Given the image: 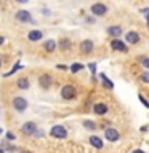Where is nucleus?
<instances>
[{"mask_svg":"<svg viewBox=\"0 0 149 153\" xmlns=\"http://www.w3.org/2000/svg\"><path fill=\"white\" fill-rule=\"evenodd\" d=\"M50 134L53 137H56V139H66L67 137V131H66L64 126H53Z\"/></svg>","mask_w":149,"mask_h":153,"instance_id":"f03ea898","label":"nucleus"},{"mask_svg":"<svg viewBox=\"0 0 149 153\" xmlns=\"http://www.w3.org/2000/svg\"><path fill=\"white\" fill-rule=\"evenodd\" d=\"M104 137L108 139V140H111V142L119 140V132H117V129H114V128H108V129L104 131Z\"/></svg>","mask_w":149,"mask_h":153,"instance_id":"0eeeda50","label":"nucleus"},{"mask_svg":"<svg viewBox=\"0 0 149 153\" xmlns=\"http://www.w3.org/2000/svg\"><path fill=\"white\" fill-rule=\"evenodd\" d=\"M88 69L91 70V74H93V76H95V74H96V64H95V62H90V64H88Z\"/></svg>","mask_w":149,"mask_h":153,"instance_id":"b1692460","label":"nucleus"},{"mask_svg":"<svg viewBox=\"0 0 149 153\" xmlns=\"http://www.w3.org/2000/svg\"><path fill=\"white\" fill-rule=\"evenodd\" d=\"M0 153H5V152H3V150H2V148H0Z\"/></svg>","mask_w":149,"mask_h":153,"instance_id":"7c9ffc66","label":"nucleus"},{"mask_svg":"<svg viewBox=\"0 0 149 153\" xmlns=\"http://www.w3.org/2000/svg\"><path fill=\"white\" fill-rule=\"evenodd\" d=\"M111 48H112L114 51H122V53H127V45L119 40V38H114L112 42H111Z\"/></svg>","mask_w":149,"mask_h":153,"instance_id":"39448f33","label":"nucleus"},{"mask_svg":"<svg viewBox=\"0 0 149 153\" xmlns=\"http://www.w3.org/2000/svg\"><path fill=\"white\" fill-rule=\"evenodd\" d=\"M0 65H2V61H0Z\"/></svg>","mask_w":149,"mask_h":153,"instance_id":"2f4dec72","label":"nucleus"},{"mask_svg":"<svg viewBox=\"0 0 149 153\" xmlns=\"http://www.w3.org/2000/svg\"><path fill=\"white\" fill-rule=\"evenodd\" d=\"M93 110H95V113L96 115H104L106 112H108V107H106L104 104H95V107H93Z\"/></svg>","mask_w":149,"mask_h":153,"instance_id":"4468645a","label":"nucleus"},{"mask_svg":"<svg viewBox=\"0 0 149 153\" xmlns=\"http://www.w3.org/2000/svg\"><path fill=\"white\" fill-rule=\"evenodd\" d=\"M16 19L21 22H29V21H32V16L26 10H19V11H16Z\"/></svg>","mask_w":149,"mask_h":153,"instance_id":"6e6552de","label":"nucleus"},{"mask_svg":"<svg viewBox=\"0 0 149 153\" xmlns=\"http://www.w3.org/2000/svg\"><path fill=\"white\" fill-rule=\"evenodd\" d=\"M82 69H84V64H79V62H75V64L71 65V72H72V74H77V72H80Z\"/></svg>","mask_w":149,"mask_h":153,"instance_id":"aec40b11","label":"nucleus"},{"mask_svg":"<svg viewBox=\"0 0 149 153\" xmlns=\"http://www.w3.org/2000/svg\"><path fill=\"white\" fill-rule=\"evenodd\" d=\"M3 42H5V38H3V37H0V45H2Z\"/></svg>","mask_w":149,"mask_h":153,"instance_id":"c85d7f7f","label":"nucleus"},{"mask_svg":"<svg viewBox=\"0 0 149 153\" xmlns=\"http://www.w3.org/2000/svg\"><path fill=\"white\" fill-rule=\"evenodd\" d=\"M13 107L18 110V112H24L27 108V100L24 97H14L13 99Z\"/></svg>","mask_w":149,"mask_h":153,"instance_id":"20e7f679","label":"nucleus"},{"mask_svg":"<svg viewBox=\"0 0 149 153\" xmlns=\"http://www.w3.org/2000/svg\"><path fill=\"white\" fill-rule=\"evenodd\" d=\"M139 76H141V80L144 81V83H149V72H143Z\"/></svg>","mask_w":149,"mask_h":153,"instance_id":"5701e85b","label":"nucleus"},{"mask_svg":"<svg viewBox=\"0 0 149 153\" xmlns=\"http://www.w3.org/2000/svg\"><path fill=\"white\" fill-rule=\"evenodd\" d=\"M133 153H144V152H143V150H135Z\"/></svg>","mask_w":149,"mask_h":153,"instance_id":"c756f323","label":"nucleus"},{"mask_svg":"<svg viewBox=\"0 0 149 153\" xmlns=\"http://www.w3.org/2000/svg\"><path fill=\"white\" fill-rule=\"evenodd\" d=\"M18 88L19 89H27L29 88V80L27 78H19L18 80Z\"/></svg>","mask_w":149,"mask_h":153,"instance_id":"a211bd4d","label":"nucleus"},{"mask_svg":"<svg viewBox=\"0 0 149 153\" xmlns=\"http://www.w3.org/2000/svg\"><path fill=\"white\" fill-rule=\"evenodd\" d=\"M84 126H85L87 129H96V124H95V121H91V120H85V121H84Z\"/></svg>","mask_w":149,"mask_h":153,"instance_id":"412c9836","label":"nucleus"},{"mask_svg":"<svg viewBox=\"0 0 149 153\" xmlns=\"http://www.w3.org/2000/svg\"><path fill=\"white\" fill-rule=\"evenodd\" d=\"M42 37H43V33H42L40 30H31V32L27 33V38H29L31 42H38Z\"/></svg>","mask_w":149,"mask_h":153,"instance_id":"ddd939ff","label":"nucleus"},{"mask_svg":"<svg viewBox=\"0 0 149 153\" xmlns=\"http://www.w3.org/2000/svg\"><path fill=\"white\" fill-rule=\"evenodd\" d=\"M16 2H18V3H27L29 0H16Z\"/></svg>","mask_w":149,"mask_h":153,"instance_id":"cd10ccee","label":"nucleus"},{"mask_svg":"<svg viewBox=\"0 0 149 153\" xmlns=\"http://www.w3.org/2000/svg\"><path fill=\"white\" fill-rule=\"evenodd\" d=\"M91 13H93L95 16H104V14L108 13V8H106V5H103V3H93L91 5Z\"/></svg>","mask_w":149,"mask_h":153,"instance_id":"7ed1b4c3","label":"nucleus"},{"mask_svg":"<svg viewBox=\"0 0 149 153\" xmlns=\"http://www.w3.org/2000/svg\"><path fill=\"white\" fill-rule=\"evenodd\" d=\"M21 129H23V132L26 134V136H32V134L37 132V126H35V123H32V121L24 123Z\"/></svg>","mask_w":149,"mask_h":153,"instance_id":"423d86ee","label":"nucleus"},{"mask_svg":"<svg viewBox=\"0 0 149 153\" xmlns=\"http://www.w3.org/2000/svg\"><path fill=\"white\" fill-rule=\"evenodd\" d=\"M93 48H95V45L91 40H84L80 43V51L84 53V54H90V53L93 51Z\"/></svg>","mask_w":149,"mask_h":153,"instance_id":"1a4fd4ad","label":"nucleus"},{"mask_svg":"<svg viewBox=\"0 0 149 153\" xmlns=\"http://www.w3.org/2000/svg\"><path fill=\"white\" fill-rule=\"evenodd\" d=\"M21 67H23V65H19V64H16V65H13V69H11V70H10V72H8V74H5L3 76H10V75H13V74H14V72H16V70H19V69H21Z\"/></svg>","mask_w":149,"mask_h":153,"instance_id":"4be33fe9","label":"nucleus"},{"mask_svg":"<svg viewBox=\"0 0 149 153\" xmlns=\"http://www.w3.org/2000/svg\"><path fill=\"white\" fill-rule=\"evenodd\" d=\"M90 143H91L95 148H98V150H101V148H103V140H101L99 137H96V136L90 137Z\"/></svg>","mask_w":149,"mask_h":153,"instance_id":"2eb2a0df","label":"nucleus"},{"mask_svg":"<svg viewBox=\"0 0 149 153\" xmlns=\"http://www.w3.org/2000/svg\"><path fill=\"white\" fill-rule=\"evenodd\" d=\"M61 96H62V99H66V100L74 99V97H75V88H74L72 85H66V86H62V89H61Z\"/></svg>","mask_w":149,"mask_h":153,"instance_id":"f257e3e1","label":"nucleus"},{"mask_svg":"<svg viewBox=\"0 0 149 153\" xmlns=\"http://www.w3.org/2000/svg\"><path fill=\"white\" fill-rule=\"evenodd\" d=\"M108 33L111 37L117 38V37H120V33H122V27H120V26H111L108 29Z\"/></svg>","mask_w":149,"mask_h":153,"instance_id":"f8f14e48","label":"nucleus"},{"mask_svg":"<svg viewBox=\"0 0 149 153\" xmlns=\"http://www.w3.org/2000/svg\"><path fill=\"white\" fill-rule=\"evenodd\" d=\"M43 46H45V51H48V53L56 51V42H55V40H47Z\"/></svg>","mask_w":149,"mask_h":153,"instance_id":"dca6fc26","label":"nucleus"},{"mask_svg":"<svg viewBox=\"0 0 149 153\" xmlns=\"http://www.w3.org/2000/svg\"><path fill=\"white\" fill-rule=\"evenodd\" d=\"M7 137L10 139V140H14V136H13V134H11V132H8V134H7Z\"/></svg>","mask_w":149,"mask_h":153,"instance_id":"bb28decb","label":"nucleus"},{"mask_svg":"<svg viewBox=\"0 0 149 153\" xmlns=\"http://www.w3.org/2000/svg\"><path fill=\"white\" fill-rule=\"evenodd\" d=\"M138 97H139V100H141V104L144 105V107H149V102H147V100H146V99H144V97H143V96H141V94H139V96H138Z\"/></svg>","mask_w":149,"mask_h":153,"instance_id":"393cba45","label":"nucleus"},{"mask_svg":"<svg viewBox=\"0 0 149 153\" xmlns=\"http://www.w3.org/2000/svg\"><path fill=\"white\" fill-rule=\"evenodd\" d=\"M38 83H40V86L43 89H48L51 86V76L50 75H42L40 80H38Z\"/></svg>","mask_w":149,"mask_h":153,"instance_id":"9b49d317","label":"nucleus"},{"mask_svg":"<svg viewBox=\"0 0 149 153\" xmlns=\"http://www.w3.org/2000/svg\"><path fill=\"white\" fill-rule=\"evenodd\" d=\"M99 76H101V78H103V83H104V86H108L109 89H114V83H112V81H111V80H109L108 76L104 75V74H101Z\"/></svg>","mask_w":149,"mask_h":153,"instance_id":"6ab92c4d","label":"nucleus"},{"mask_svg":"<svg viewBox=\"0 0 149 153\" xmlns=\"http://www.w3.org/2000/svg\"><path fill=\"white\" fill-rule=\"evenodd\" d=\"M141 62H143V65L146 67V69H149V57H143Z\"/></svg>","mask_w":149,"mask_h":153,"instance_id":"a878e982","label":"nucleus"},{"mask_svg":"<svg viewBox=\"0 0 149 153\" xmlns=\"http://www.w3.org/2000/svg\"><path fill=\"white\" fill-rule=\"evenodd\" d=\"M71 46H72V43L67 40V38H62V40L59 42V48H61V51H67V50H71Z\"/></svg>","mask_w":149,"mask_h":153,"instance_id":"f3484780","label":"nucleus"},{"mask_svg":"<svg viewBox=\"0 0 149 153\" xmlns=\"http://www.w3.org/2000/svg\"><path fill=\"white\" fill-rule=\"evenodd\" d=\"M125 40H127V43L136 45V43L139 42V33H138V32H128L127 37H125Z\"/></svg>","mask_w":149,"mask_h":153,"instance_id":"9d476101","label":"nucleus"}]
</instances>
